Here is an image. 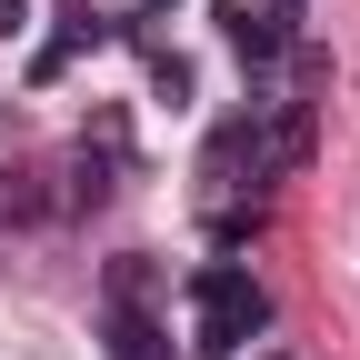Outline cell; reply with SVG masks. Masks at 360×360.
Wrapping results in <instances>:
<instances>
[{
	"instance_id": "7a4b0ae2",
	"label": "cell",
	"mask_w": 360,
	"mask_h": 360,
	"mask_svg": "<svg viewBox=\"0 0 360 360\" xmlns=\"http://www.w3.org/2000/svg\"><path fill=\"white\" fill-rule=\"evenodd\" d=\"M110 360H170L160 321H150V270L141 260H110Z\"/></svg>"
},
{
	"instance_id": "6da1fadb",
	"label": "cell",
	"mask_w": 360,
	"mask_h": 360,
	"mask_svg": "<svg viewBox=\"0 0 360 360\" xmlns=\"http://www.w3.org/2000/svg\"><path fill=\"white\" fill-rule=\"evenodd\" d=\"M260 330H270V290L240 260H200L191 270V350L200 360H240Z\"/></svg>"
},
{
	"instance_id": "277c9868",
	"label": "cell",
	"mask_w": 360,
	"mask_h": 360,
	"mask_svg": "<svg viewBox=\"0 0 360 360\" xmlns=\"http://www.w3.org/2000/svg\"><path fill=\"white\" fill-rule=\"evenodd\" d=\"M260 120H220L210 130V150H200V191L210 200H240V191H260Z\"/></svg>"
},
{
	"instance_id": "8992f818",
	"label": "cell",
	"mask_w": 360,
	"mask_h": 360,
	"mask_svg": "<svg viewBox=\"0 0 360 360\" xmlns=\"http://www.w3.org/2000/svg\"><path fill=\"white\" fill-rule=\"evenodd\" d=\"M20 20H30V0H0V40H11V30H20Z\"/></svg>"
},
{
	"instance_id": "5b68a950",
	"label": "cell",
	"mask_w": 360,
	"mask_h": 360,
	"mask_svg": "<svg viewBox=\"0 0 360 360\" xmlns=\"http://www.w3.org/2000/svg\"><path fill=\"white\" fill-rule=\"evenodd\" d=\"M150 101H170V110L191 101V60H170V51H150Z\"/></svg>"
},
{
	"instance_id": "52a82bcc",
	"label": "cell",
	"mask_w": 360,
	"mask_h": 360,
	"mask_svg": "<svg viewBox=\"0 0 360 360\" xmlns=\"http://www.w3.org/2000/svg\"><path fill=\"white\" fill-rule=\"evenodd\" d=\"M170 11H180V0H141V20H170Z\"/></svg>"
},
{
	"instance_id": "3957f363",
	"label": "cell",
	"mask_w": 360,
	"mask_h": 360,
	"mask_svg": "<svg viewBox=\"0 0 360 360\" xmlns=\"http://www.w3.org/2000/svg\"><path fill=\"white\" fill-rule=\"evenodd\" d=\"M110 40H130V20H110V11H90V0H70V11H60V30L30 51V90H51L80 51H110Z\"/></svg>"
}]
</instances>
